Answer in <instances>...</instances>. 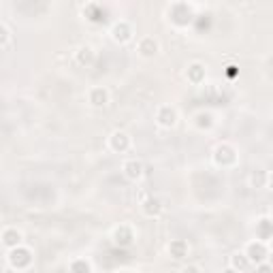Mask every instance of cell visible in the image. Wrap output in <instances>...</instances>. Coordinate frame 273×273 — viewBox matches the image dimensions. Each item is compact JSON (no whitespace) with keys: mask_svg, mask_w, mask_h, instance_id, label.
I'll return each instance as SVG.
<instances>
[{"mask_svg":"<svg viewBox=\"0 0 273 273\" xmlns=\"http://www.w3.org/2000/svg\"><path fill=\"white\" fill-rule=\"evenodd\" d=\"M246 256L250 258V263H267V248H265V241H254L246 248Z\"/></svg>","mask_w":273,"mask_h":273,"instance_id":"obj_1","label":"cell"},{"mask_svg":"<svg viewBox=\"0 0 273 273\" xmlns=\"http://www.w3.org/2000/svg\"><path fill=\"white\" fill-rule=\"evenodd\" d=\"M156 120H158V124H160V126L171 128V126H175V122H177V113H175L173 107L162 105L160 109H158V113H156Z\"/></svg>","mask_w":273,"mask_h":273,"instance_id":"obj_2","label":"cell"},{"mask_svg":"<svg viewBox=\"0 0 273 273\" xmlns=\"http://www.w3.org/2000/svg\"><path fill=\"white\" fill-rule=\"evenodd\" d=\"M109 145H111V149H116V152H126L128 145H131V139H128L126 133L116 131L109 136Z\"/></svg>","mask_w":273,"mask_h":273,"instance_id":"obj_3","label":"cell"},{"mask_svg":"<svg viewBox=\"0 0 273 273\" xmlns=\"http://www.w3.org/2000/svg\"><path fill=\"white\" fill-rule=\"evenodd\" d=\"M9 263H11L15 269L26 267V265H30V252H28V250H24V248L13 250V252L9 254Z\"/></svg>","mask_w":273,"mask_h":273,"instance_id":"obj_4","label":"cell"},{"mask_svg":"<svg viewBox=\"0 0 273 273\" xmlns=\"http://www.w3.org/2000/svg\"><path fill=\"white\" fill-rule=\"evenodd\" d=\"M122 171H124V175L128 177V179H139L141 175H143V162L141 160H126L124 164H122Z\"/></svg>","mask_w":273,"mask_h":273,"instance_id":"obj_5","label":"cell"},{"mask_svg":"<svg viewBox=\"0 0 273 273\" xmlns=\"http://www.w3.org/2000/svg\"><path fill=\"white\" fill-rule=\"evenodd\" d=\"M90 103L94 107H105L109 103V92L105 88H92L90 90Z\"/></svg>","mask_w":273,"mask_h":273,"instance_id":"obj_6","label":"cell"},{"mask_svg":"<svg viewBox=\"0 0 273 273\" xmlns=\"http://www.w3.org/2000/svg\"><path fill=\"white\" fill-rule=\"evenodd\" d=\"M2 243H4V248H17L21 243V233L17 231V228H4Z\"/></svg>","mask_w":273,"mask_h":273,"instance_id":"obj_7","label":"cell"},{"mask_svg":"<svg viewBox=\"0 0 273 273\" xmlns=\"http://www.w3.org/2000/svg\"><path fill=\"white\" fill-rule=\"evenodd\" d=\"M139 52L141 56H145V58H149V56H156L158 52V43L152 39V37H145L139 41Z\"/></svg>","mask_w":273,"mask_h":273,"instance_id":"obj_8","label":"cell"},{"mask_svg":"<svg viewBox=\"0 0 273 273\" xmlns=\"http://www.w3.org/2000/svg\"><path fill=\"white\" fill-rule=\"evenodd\" d=\"M131 26L128 24H124V21H122V24H116L113 26V39H116L118 43H124V41H128L131 39Z\"/></svg>","mask_w":273,"mask_h":273,"instance_id":"obj_9","label":"cell"},{"mask_svg":"<svg viewBox=\"0 0 273 273\" xmlns=\"http://www.w3.org/2000/svg\"><path fill=\"white\" fill-rule=\"evenodd\" d=\"M231 267H233L235 271H246V269L250 267V258L243 254V252H235V254L231 256Z\"/></svg>","mask_w":273,"mask_h":273,"instance_id":"obj_10","label":"cell"},{"mask_svg":"<svg viewBox=\"0 0 273 273\" xmlns=\"http://www.w3.org/2000/svg\"><path fill=\"white\" fill-rule=\"evenodd\" d=\"M113 237H116V243H120V246L133 243V233H131V228H126V226H120L118 231L113 233Z\"/></svg>","mask_w":273,"mask_h":273,"instance_id":"obj_11","label":"cell"},{"mask_svg":"<svg viewBox=\"0 0 273 273\" xmlns=\"http://www.w3.org/2000/svg\"><path fill=\"white\" fill-rule=\"evenodd\" d=\"M169 252H171V256L177 258V261H179V258H184L186 254H188V246H186L184 241H179V239H177V241H171Z\"/></svg>","mask_w":273,"mask_h":273,"instance_id":"obj_12","label":"cell"},{"mask_svg":"<svg viewBox=\"0 0 273 273\" xmlns=\"http://www.w3.org/2000/svg\"><path fill=\"white\" fill-rule=\"evenodd\" d=\"M143 211H145V215H158L162 211V203L158 199H147L143 203Z\"/></svg>","mask_w":273,"mask_h":273,"instance_id":"obj_13","label":"cell"},{"mask_svg":"<svg viewBox=\"0 0 273 273\" xmlns=\"http://www.w3.org/2000/svg\"><path fill=\"white\" fill-rule=\"evenodd\" d=\"M201 75H203V67H201V64H192V67L188 68V77L192 79V81H199Z\"/></svg>","mask_w":273,"mask_h":273,"instance_id":"obj_14","label":"cell"},{"mask_svg":"<svg viewBox=\"0 0 273 273\" xmlns=\"http://www.w3.org/2000/svg\"><path fill=\"white\" fill-rule=\"evenodd\" d=\"M73 273H90V265L85 261H75L73 263Z\"/></svg>","mask_w":273,"mask_h":273,"instance_id":"obj_15","label":"cell"},{"mask_svg":"<svg viewBox=\"0 0 273 273\" xmlns=\"http://www.w3.org/2000/svg\"><path fill=\"white\" fill-rule=\"evenodd\" d=\"M79 52H81V58H79V60H81V62H92V49L90 47H81Z\"/></svg>","mask_w":273,"mask_h":273,"instance_id":"obj_16","label":"cell"},{"mask_svg":"<svg viewBox=\"0 0 273 273\" xmlns=\"http://www.w3.org/2000/svg\"><path fill=\"white\" fill-rule=\"evenodd\" d=\"M256 273H273V267L269 263H261V265H258V269H256Z\"/></svg>","mask_w":273,"mask_h":273,"instance_id":"obj_17","label":"cell"},{"mask_svg":"<svg viewBox=\"0 0 273 273\" xmlns=\"http://www.w3.org/2000/svg\"><path fill=\"white\" fill-rule=\"evenodd\" d=\"M2 47L4 49L9 47V28H6L4 24H2Z\"/></svg>","mask_w":273,"mask_h":273,"instance_id":"obj_18","label":"cell"},{"mask_svg":"<svg viewBox=\"0 0 273 273\" xmlns=\"http://www.w3.org/2000/svg\"><path fill=\"white\" fill-rule=\"evenodd\" d=\"M184 273H201V269L197 265H190V267H184Z\"/></svg>","mask_w":273,"mask_h":273,"instance_id":"obj_19","label":"cell"},{"mask_svg":"<svg viewBox=\"0 0 273 273\" xmlns=\"http://www.w3.org/2000/svg\"><path fill=\"white\" fill-rule=\"evenodd\" d=\"M265 186H267L269 190H273V173H267V182H265Z\"/></svg>","mask_w":273,"mask_h":273,"instance_id":"obj_20","label":"cell"},{"mask_svg":"<svg viewBox=\"0 0 273 273\" xmlns=\"http://www.w3.org/2000/svg\"><path fill=\"white\" fill-rule=\"evenodd\" d=\"M222 273H239V271H235V269L231 267V269H224V271H222Z\"/></svg>","mask_w":273,"mask_h":273,"instance_id":"obj_21","label":"cell"}]
</instances>
